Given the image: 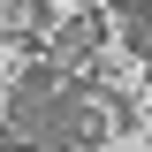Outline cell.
<instances>
[{
	"label": "cell",
	"instance_id": "cell-1",
	"mask_svg": "<svg viewBox=\"0 0 152 152\" xmlns=\"http://www.w3.org/2000/svg\"><path fill=\"white\" fill-rule=\"evenodd\" d=\"M99 38H107V23H99V15H76V23H61V46H69V53H84V46H99Z\"/></svg>",
	"mask_w": 152,
	"mask_h": 152
},
{
	"label": "cell",
	"instance_id": "cell-2",
	"mask_svg": "<svg viewBox=\"0 0 152 152\" xmlns=\"http://www.w3.org/2000/svg\"><path fill=\"white\" fill-rule=\"evenodd\" d=\"M53 84H61L53 69H23V84H15V91H31V99H38V91H53Z\"/></svg>",
	"mask_w": 152,
	"mask_h": 152
},
{
	"label": "cell",
	"instance_id": "cell-3",
	"mask_svg": "<svg viewBox=\"0 0 152 152\" xmlns=\"http://www.w3.org/2000/svg\"><path fill=\"white\" fill-rule=\"evenodd\" d=\"M23 23H31V31H53V8H46V0H23Z\"/></svg>",
	"mask_w": 152,
	"mask_h": 152
},
{
	"label": "cell",
	"instance_id": "cell-4",
	"mask_svg": "<svg viewBox=\"0 0 152 152\" xmlns=\"http://www.w3.org/2000/svg\"><path fill=\"white\" fill-rule=\"evenodd\" d=\"M122 23H129V31H145V23H152V0H122Z\"/></svg>",
	"mask_w": 152,
	"mask_h": 152
},
{
	"label": "cell",
	"instance_id": "cell-5",
	"mask_svg": "<svg viewBox=\"0 0 152 152\" xmlns=\"http://www.w3.org/2000/svg\"><path fill=\"white\" fill-rule=\"evenodd\" d=\"M129 46H137V53L152 61V23H145V31H129Z\"/></svg>",
	"mask_w": 152,
	"mask_h": 152
}]
</instances>
